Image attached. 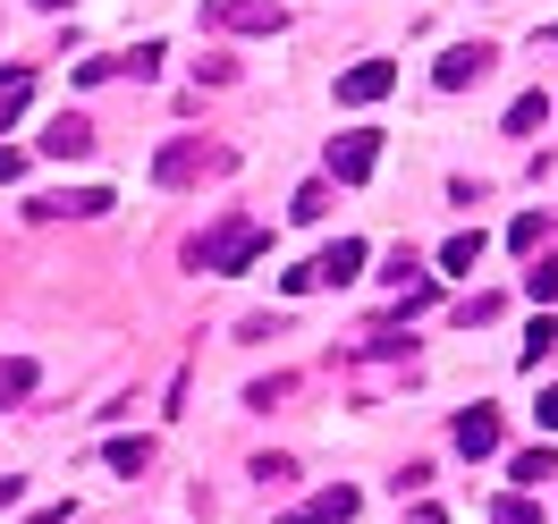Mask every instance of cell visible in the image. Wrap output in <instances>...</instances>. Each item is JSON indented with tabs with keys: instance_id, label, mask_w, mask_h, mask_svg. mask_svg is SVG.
<instances>
[{
	"instance_id": "6da1fadb",
	"label": "cell",
	"mask_w": 558,
	"mask_h": 524,
	"mask_svg": "<svg viewBox=\"0 0 558 524\" xmlns=\"http://www.w3.org/2000/svg\"><path fill=\"white\" fill-rule=\"evenodd\" d=\"M263 245H271V237H263V229H254L245 211H229V220H220L211 237L186 245V263H195V271H211V280H229V271H245V263H254Z\"/></svg>"
},
{
	"instance_id": "7a4b0ae2",
	"label": "cell",
	"mask_w": 558,
	"mask_h": 524,
	"mask_svg": "<svg viewBox=\"0 0 558 524\" xmlns=\"http://www.w3.org/2000/svg\"><path fill=\"white\" fill-rule=\"evenodd\" d=\"M229 144H204V136H170L153 153V186H204V178H229Z\"/></svg>"
},
{
	"instance_id": "3957f363",
	"label": "cell",
	"mask_w": 558,
	"mask_h": 524,
	"mask_svg": "<svg viewBox=\"0 0 558 524\" xmlns=\"http://www.w3.org/2000/svg\"><path fill=\"white\" fill-rule=\"evenodd\" d=\"M204 26H220V35H279L288 9L279 0H204Z\"/></svg>"
},
{
	"instance_id": "277c9868",
	"label": "cell",
	"mask_w": 558,
	"mask_h": 524,
	"mask_svg": "<svg viewBox=\"0 0 558 524\" xmlns=\"http://www.w3.org/2000/svg\"><path fill=\"white\" fill-rule=\"evenodd\" d=\"M373 161H381V136H373V127L330 136V178H339V186H364V178H373Z\"/></svg>"
},
{
	"instance_id": "5b68a950",
	"label": "cell",
	"mask_w": 558,
	"mask_h": 524,
	"mask_svg": "<svg viewBox=\"0 0 558 524\" xmlns=\"http://www.w3.org/2000/svg\"><path fill=\"white\" fill-rule=\"evenodd\" d=\"M499 69V51H490V42H457V51H440V94H465V85H483V76Z\"/></svg>"
},
{
	"instance_id": "8992f818",
	"label": "cell",
	"mask_w": 558,
	"mask_h": 524,
	"mask_svg": "<svg viewBox=\"0 0 558 524\" xmlns=\"http://www.w3.org/2000/svg\"><path fill=\"white\" fill-rule=\"evenodd\" d=\"M389 85H398V69H389V60H355V69L339 76V102H348V110H373Z\"/></svg>"
},
{
	"instance_id": "52a82bcc",
	"label": "cell",
	"mask_w": 558,
	"mask_h": 524,
	"mask_svg": "<svg viewBox=\"0 0 558 524\" xmlns=\"http://www.w3.org/2000/svg\"><path fill=\"white\" fill-rule=\"evenodd\" d=\"M110 204H119L110 186H76V195H43V204H35V220H102Z\"/></svg>"
},
{
	"instance_id": "ba28073f",
	"label": "cell",
	"mask_w": 558,
	"mask_h": 524,
	"mask_svg": "<svg viewBox=\"0 0 558 524\" xmlns=\"http://www.w3.org/2000/svg\"><path fill=\"white\" fill-rule=\"evenodd\" d=\"M43 153H51V161H85V153H94V119H76V110H60V119L43 127Z\"/></svg>"
},
{
	"instance_id": "9c48e42d",
	"label": "cell",
	"mask_w": 558,
	"mask_h": 524,
	"mask_svg": "<svg viewBox=\"0 0 558 524\" xmlns=\"http://www.w3.org/2000/svg\"><path fill=\"white\" fill-rule=\"evenodd\" d=\"M355 271H364V237H339V245H322V254H314V280L322 288H348Z\"/></svg>"
},
{
	"instance_id": "30bf717a",
	"label": "cell",
	"mask_w": 558,
	"mask_h": 524,
	"mask_svg": "<svg viewBox=\"0 0 558 524\" xmlns=\"http://www.w3.org/2000/svg\"><path fill=\"white\" fill-rule=\"evenodd\" d=\"M355 508H364V499H355V490L339 483V490H314V499H305V508H296V516H288V524H348Z\"/></svg>"
},
{
	"instance_id": "8fae6325",
	"label": "cell",
	"mask_w": 558,
	"mask_h": 524,
	"mask_svg": "<svg viewBox=\"0 0 558 524\" xmlns=\"http://www.w3.org/2000/svg\"><path fill=\"white\" fill-rule=\"evenodd\" d=\"M457 449L490 456V449H499V415H490V406H465V415H457Z\"/></svg>"
},
{
	"instance_id": "7c38bea8",
	"label": "cell",
	"mask_w": 558,
	"mask_h": 524,
	"mask_svg": "<svg viewBox=\"0 0 558 524\" xmlns=\"http://www.w3.org/2000/svg\"><path fill=\"white\" fill-rule=\"evenodd\" d=\"M35 364H26V355H0V406H17V398H35Z\"/></svg>"
},
{
	"instance_id": "4fadbf2b",
	"label": "cell",
	"mask_w": 558,
	"mask_h": 524,
	"mask_svg": "<svg viewBox=\"0 0 558 524\" xmlns=\"http://www.w3.org/2000/svg\"><path fill=\"white\" fill-rule=\"evenodd\" d=\"M26 94H35V69H0V127L26 110Z\"/></svg>"
},
{
	"instance_id": "5bb4252c",
	"label": "cell",
	"mask_w": 558,
	"mask_h": 524,
	"mask_svg": "<svg viewBox=\"0 0 558 524\" xmlns=\"http://www.w3.org/2000/svg\"><path fill=\"white\" fill-rule=\"evenodd\" d=\"M483 263V229H457L449 245H440V271H474Z\"/></svg>"
},
{
	"instance_id": "9a60e30c",
	"label": "cell",
	"mask_w": 558,
	"mask_h": 524,
	"mask_svg": "<svg viewBox=\"0 0 558 524\" xmlns=\"http://www.w3.org/2000/svg\"><path fill=\"white\" fill-rule=\"evenodd\" d=\"M542 119H550V102H542V94H524V102H508V136H533Z\"/></svg>"
},
{
	"instance_id": "2e32d148",
	"label": "cell",
	"mask_w": 558,
	"mask_h": 524,
	"mask_svg": "<svg viewBox=\"0 0 558 524\" xmlns=\"http://www.w3.org/2000/svg\"><path fill=\"white\" fill-rule=\"evenodd\" d=\"M110 465H119V474H144V465H153V440H110Z\"/></svg>"
},
{
	"instance_id": "e0dca14e",
	"label": "cell",
	"mask_w": 558,
	"mask_h": 524,
	"mask_svg": "<svg viewBox=\"0 0 558 524\" xmlns=\"http://www.w3.org/2000/svg\"><path fill=\"white\" fill-rule=\"evenodd\" d=\"M542 229H550L542 211H517V220H508V245H517V254H533V245H542Z\"/></svg>"
},
{
	"instance_id": "ac0fdd59",
	"label": "cell",
	"mask_w": 558,
	"mask_h": 524,
	"mask_svg": "<svg viewBox=\"0 0 558 524\" xmlns=\"http://www.w3.org/2000/svg\"><path fill=\"white\" fill-rule=\"evenodd\" d=\"M524 296H533V305H558V263H533V271H524Z\"/></svg>"
},
{
	"instance_id": "d6986e66",
	"label": "cell",
	"mask_w": 558,
	"mask_h": 524,
	"mask_svg": "<svg viewBox=\"0 0 558 524\" xmlns=\"http://www.w3.org/2000/svg\"><path fill=\"white\" fill-rule=\"evenodd\" d=\"M322 211H330V186H322V178H314V186H296V204H288V220H322Z\"/></svg>"
},
{
	"instance_id": "ffe728a7",
	"label": "cell",
	"mask_w": 558,
	"mask_h": 524,
	"mask_svg": "<svg viewBox=\"0 0 558 524\" xmlns=\"http://www.w3.org/2000/svg\"><path fill=\"white\" fill-rule=\"evenodd\" d=\"M254 483H263V490H288V483H296V465H288V456H254Z\"/></svg>"
},
{
	"instance_id": "44dd1931",
	"label": "cell",
	"mask_w": 558,
	"mask_h": 524,
	"mask_svg": "<svg viewBox=\"0 0 558 524\" xmlns=\"http://www.w3.org/2000/svg\"><path fill=\"white\" fill-rule=\"evenodd\" d=\"M550 348H558V321L542 314V321H533V339H524V364H533V373H542V355H550Z\"/></svg>"
},
{
	"instance_id": "7402d4cb",
	"label": "cell",
	"mask_w": 558,
	"mask_h": 524,
	"mask_svg": "<svg viewBox=\"0 0 558 524\" xmlns=\"http://www.w3.org/2000/svg\"><path fill=\"white\" fill-rule=\"evenodd\" d=\"M508 474H517V483H542V474H558V456H550V449H524Z\"/></svg>"
},
{
	"instance_id": "603a6c76",
	"label": "cell",
	"mask_w": 558,
	"mask_h": 524,
	"mask_svg": "<svg viewBox=\"0 0 558 524\" xmlns=\"http://www.w3.org/2000/svg\"><path fill=\"white\" fill-rule=\"evenodd\" d=\"M288 389H296V381H288V373H271V381H254V389H245V406H279Z\"/></svg>"
},
{
	"instance_id": "cb8c5ba5",
	"label": "cell",
	"mask_w": 558,
	"mask_h": 524,
	"mask_svg": "<svg viewBox=\"0 0 558 524\" xmlns=\"http://www.w3.org/2000/svg\"><path fill=\"white\" fill-rule=\"evenodd\" d=\"M490 524H542V508H533V499H499V508H490Z\"/></svg>"
},
{
	"instance_id": "d4e9b609",
	"label": "cell",
	"mask_w": 558,
	"mask_h": 524,
	"mask_svg": "<svg viewBox=\"0 0 558 524\" xmlns=\"http://www.w3.org/2000/svg\"><path fill=\"white\" fill-rule=\"evenodd\" d=\"M119 69H128V76H153V69H161V42H136V51L119 60Z\"/></svg>"
},
{
	"instance_id": "484cf974",
	"label": "cell",
	"mask_w": 558,
	"mask_h": 524,
	"mask_svg": "<svg viewBox=\"0 0 558 524\" xmlns=\"http://www.w3.org/2000/svg\"><path fill=\"white\" fill-rule=\"evenodd\" d=\"M195 76H204V85H229V76H238V60H229V51H204V69H195Z\"/></svg>"
},
{
	"instance_id": "4316f807",
	"label": "cell",
	"mask_w": 558,
	"mask_h": 524,
	"mask_svg": "<svg viewBox=\"0 0 558 524\" xmlns=\"http://www.w3.org/2000/svg\"><path fill=\"white\" fill-rule=\"evenodd\" d=\"M533 415H542V431H558V381L542 389V406H533Z\"/></svg>"
},
{
	"instance_id": "83f0119b",
	"label": "cell",
	"mask_w": 558,
	"mask_h": 524,
	"mask_svg": "<svg viewBox=\"0 0 558 524\" xmlns=\"http://www.w3.org/2000/svg\"><path fill=\"white\" fill-rule=\"evenodd\" d=\"M26 524H69V508H35V516H26Z\"/></svg>"
},
{
	"instance_id": "f1b7e54d",
	"label": "cell",
	"mask_w": 558,
	"mask_h": 524,
	"mask_svg": "<svg viewBox=\"0 0 558 524\" xmlns=\"http://www.w3.org/2000/svg\"><path fill=\"white\" fill-rule=\"evenodd\" d=\"M17 490H26V483H17V474H0V508H9V499H17Z\"/></svg>"
},
{
	"instance_id": "f546056e",
	"label": "cell",
	"mask_w": 558,
	"mask_h": 524,
	"mask_svg": "<svg viewBox=\"0 0 558 524\" xmlns=\"http://www.w3.org/2000/svg\"><path fill=\"white\" fill-rule=\"evenodd\" d=\"M35 9H69V0H35Z\"/></svg>"
}]
</instances>
